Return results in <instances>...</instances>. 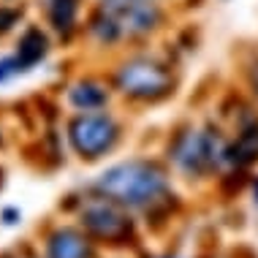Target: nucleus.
Segmentation results:
<instances>
[{"label": "nucleus", "instance_id": "nucleus-4", "mask_svg": "<svg viewBox=\"0 0 258 258\" xmlns=\"http://www.w3.org/2000/svg\"><path fill=\"white\" fill-rule=\"evenodd\" d=\"M82 228L93 239L103 242V245H128V239H134L131 215H125L120 204H114L109 199L85 204V209H82Z\"/></svg>", "mask_w": 258, "mask_h": 258}, {"label": "nucleus", "instance_id": "nucleus-11", "mask_svg": "<svg viewBox=\"0 0 258 258\" xmlns=\"http://www.w3.org/2000/svg\"><path fill=\"white\" fill-rule=\"evenodd\" d=\"M87 30H90V36L98 41V44H106V46L109 44H117V41L125 36L120 19H117V14L109 11V9H103V6H98V11L90 17Z\"/></svg>", "mask_w": 258, "mask_h": 258}, {"label": "nucleus", "instance_id": "nucleus-7", "mask_svg": "<svg viewBox=\"0 0 258 258\" xmlns=\"http://www.w3.org/2000/svg\"><path fill=\"white\" fill-rule=\"evenodd\" d=\"M114 14L120 19L125 36H147L152 27H158L160 17H163L158 0H136V3L125 6V9L114 11Z\"/></svg>", "mask_w": 258, "mask_h": 258}, {"label": "nucleus", "instance_id": "nucleus-12", "mask_svg": "<svg viewBox=\"0 0 258 258\" xmlns=\"http://www.w3.org/2000/svg\"><path fill=\"white\" fill-rule=\"evenodd\" d=\"M255 158H258V122L242 128L239 139H236L231 147H226L223 160L231 166H245V163H253Z\"/></svg>", "mask_w": 258, "mask_h": 258}, {"label": "nucleus", "instance_id": "nucleus-13", "mask_svg": "<svg viewBox=\"0 0 258 258\" xmlns=\"http://www.w3.org/2000/svg\"><path fill=\"white\" fill-rule=\"evenodd\" d=\"M19 19H22V9H17V6H0V36L14 30V25H19Z\"/></svg>", "mask_w": 258, "mask_h": 258}, {"label": "nucleus", "instance_id": "nucleus-5", "mask_svg": "<svg viewBox=\"0 0 258 258\" xmlns=\"http://www.w3.org/2000/svg\"><path fill=\"white\" fill-rule=\"evenodd\" d=\"M226 155V144L212 131H187L177 136L171 147V158L185 174H204L215 169V163Z\"/></svg>", "mask_w": 258, "mask_h": 258}, {"label": "nucleus", "instance_id": "nucleus-16", "mask_svg": "<svg viewBox=\"0 0 258 258\" xmlns=\"http://www.w3.org/2000/svg\"><path fill=\"white\" fill-rule=\"evenodd\" d=\"M0 258H19V255H14V253H0Z\"/></svg>", "mask_w": 258, "mask_h": 258}, {"label": "nucleus", "instance_id": "nucleus-2", "mask_svg": "<svg viewBox=\"0 0 258 258\" xmlns=\"http://www.w3.org/2000/svg\"><path fill=\"white\" fill-rule=\"evenodd\" d=\"M68 144L82 160H98L111 152L120 142V125L103 111H79L68 120Z\"/></svg>", "mask_w": 258, "mask_h": 258}, {"label": "nucleus", "instance_id": "nucleus-3", "mask_svg": "<svg viewBox=\"0 0 258 258\" xmlns=\"http://www.w3.org/2000/svg\"><path fill=\"white\" fill-rule=\"evenodd\" d=\"M114 85L122 95L136 101H158L171 93V74L150 57H134L117 68Z\"/></svg>", "mask_w": 258, "mask_h": 258}, {"label": "nucleus", "instance_id": "nucleus-8", "mask_svg": "<svg viewBox=\"0 0 258 258\" xmlns=\"http://www.w3.org/2000/svg\"><path fill=\"white\" fill-rule=\"evenodd\" d=\"M109 90L98 79H79L68 87V103L79 111H98L106 106Z\"/></svg>", "mask_w": 258, "mask_h": 258}, {"label": "nucleus", "instance_id": "nucleus-15", "mask_svg": "<svg viewBox=\"0 0 258 258\" xmlns=\"http://www.w3.org/2000/svg\"><path fill=\"white\" fill-rule=\"evenodd\" d=\"M0 218H3V223H6V226H14V223H17L19 218H22V212H19L17 207H6L3 212H0Z\"/></svg>", "mask_w": 258, "mask_h": 258}, {"label": "nucleus", "instance_id": "nucleus-9", "mask_svg": "<svg viewBox=\"0 0 258 258\" xmlns=\"http://www.w3.org/2000/svg\"><path fill=\"white\" fill-rule=\"evenodd\" d=\"M14 54L22 62L25 71H30L33 66H38V62L49 54V38H46V33L41 30V27L30 25L22 36H19V44H17V52Z\"/></svg>", "mask_w": 258, "mask_h": 258}, {"label": "nucleus", "instance_id": "nucleus-17", "mask_svg": "<svg viewBox=\"0 0 258 258\" xmlns=\"http://www.w3.org/2000/svg\"><path fill=\"white\" fill-rule=\"evenodd\" d=\"M255 204H258V182H255Z\"/></svg>", "mask_w": 258, "mask_h": 258}, {"label": "nucleus", "instance_id": "nucleus-14", "mask_svg": "<svg viewBox=\"0 0 258 258\" xmlns=\"http://www.w3.org/2000/svg\"><path fill=\"white\" fill-rule=\"evenodd\" d=\"M25 68H22V62L17 60V54H9V57H3L0 60V85L3 82H9L11 76H17V74H22Z\"/></svg>", "mask_w": 258, "mask_h": 258}, {"label": "nucleus", "instance_id": "nucleus-10", "mask_svg": "<svg viewBox=\"0 0 258 258\" xmlns=\"http://www.w3.org/2000/svg\"><path fill=\"white\" fill-rule=\"evenodd\" d=\"M79 9L82 0H46V17H49V25L57 36L68 38L76 30V22H79Z\"/></svg>", "mask_w": 258, "mask_h": 258}, {"label": "nucleus", "instance_id": "nucleus-6", "mask_svg": "<svg viewBox=\"0 0 258 258\" xmlns=\"http://www.w3.org/2000/svg\"><path fill=\"white\" fill-rule=\"evenodd\" d=\"M44 255L46 258H93V236L85 228H71V226H60L54 231L46 234L44 239Z\"/></svg>", "mask_w": 258, "mask_h": 258}, {"label": "nucleus", "instance_id": "nucleus-1", "mask_svg": "<svg viewBox=\"0 0 258 258\" xmlns=\"http://www.w3.org/2000/svg\"><path fill=\"white\" fill-rule=\"evenodd\" d=\"M169 179L158 163L150 160H125L106 169L95 179V193L120 207H150L166 193Z\"/></svg>", "mask_w": 258, "mask_h": 258}]
</instances>
